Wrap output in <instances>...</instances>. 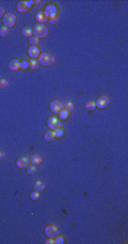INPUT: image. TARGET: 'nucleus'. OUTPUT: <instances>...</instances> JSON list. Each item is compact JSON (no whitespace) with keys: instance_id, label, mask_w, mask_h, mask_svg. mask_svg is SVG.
<instances>
[{"instance_id":"27","label":"nucleus","mask_w":128,"mask_h":244,"mask_svg":"<svg viewBox=\"0 0 128 244\" xmlns=\"http://www.w3.org/2000/svg\"><path fill=\"white\" fill-rule=\"evenodd\" d=\"M8 86V82L6 80H0V89H6Z\"/></svg>"},{"instance_id":"1","label":"nucleus","mask_w":128,"mask_h":244,"mask_svg":"<svg viewBox=\"0 0 128 244\" xmlns=\"http://www.w3.org/2000/svg\"><path fill=\"white\" fill-rule=\"evenodd\" d=\"M33 34L34 37H36L37 39H43V37H47L49 35V29L41 23H36L35 25L33 26Z\"/></svg>"},{"instance_id":"9","label":"nucleus","mask_w":128,"mask_h":244,"mask_svg":"<svg viewBox=\"0 0 128 244\" xmlns=\"http://www.w3.org/2000/svg\"><path fill=\"white\" fill-rule=\"evenodd\" d=\"M40 53H41V51H40V49H39L37 45H31L29 49H27V55H29L32 59L37 58V57L40 56Z\"/></svg>"},{"instance_id":"24","label":"nucleus","mask_w":128,"mask_h":244,"mask_svg":"<svg viewBox=\"0 0 128 244\" xmlns=\"http://www.w3.org/2000/svg\"><path fill=\"white\" fill-rule=\"evenodd\" d=\"M29 60H22L21 61V68L22 69H24V71H25V69H27V68H29Z\"/></svg>"},{"instance_id":"3","label":"nucleus","mask_w":128,"mask_h":244,"mask_svg":"<svg viewBox=\"0 0 128 244\" xmlns=\"http://www.w3.org/2000/svg\"><path fill=\"white\" fill-rule=\"evenodd\" d=\"M15 24H16V16L14 13H6L4 16V26L10 29L14 27Z\"/></svg>"},{"instance_id":"18","label":"nucleus","mask_w":128,"mask_h":244,"mask_svg":"<svg viewBox=\"0 0 128 244\" xmlns=\"http://www.w3.org/2000/svg\"><path fill=\"white\" fill-rule=\"evenodd\" d=\"M59 118L60 119H67L68 117H69V110L68 109H66V108H64V109H61V110L59 111Z\"/></svg>"},{"instance_id":"5","label":"nucleus","mask_w":128,"mask_h":244,"mask_svg":"<svg viewBox=\"0 0 128 244\" xmlns=\"http://www.w3.org/2000/svg\"><path fill=\"white\" fill-rule=\"evenodd\" d=\"M109 104H110V99H109L107 96H99V98L96 99V101H95V106H96V108H99V109H106V108H108Z\"/></svg>"},{"instance_id":"10","label":"nucleus","mask_w":128,"mask_h":244,"mask_svg":"<svg viewBox=\"0 0 128 244\" xmlns=\"http://www.w3.org/2000/svg\"><path fill=\"white\" fill-rule=\"evenodd\" d=\"M8 68H9L12 72H17V71H19V68H21V60L17 59V58L12 59L9 63H8Z\"/></svg>"},{"instance_id":"14","label":"nucleus","mask_w":128,"mask_h":244,"mask_svg":"<svg viewBox=\"0 0 128 244\" xmlns=\"http://www.w3.org/2000/svg\"><path fill=\"white\" fill-rule=\"evenodd\" d=\"M29 160H31V163H32V165L37 166V165H40V163H42V157L40 155H33L29 158Z\"/></svg>"},{"instance_id":"21","label":"nucleus","mask_w":128,"mask_h":244,"mask_svg":"<svg viewBox=\"0 0 128 244\" xmlns=\"http://www.w3.org/2000/svg\"><path fill=\"white\" fill-rule=\"evenodd\" d=\"M29 199L32 200V201H37V200L40 199V192L33 191V192L29 194Z\"/></svg>"},{"instance_id":"7","label":"nucleus","mask_w":128,"mask_h":244,"mask_svg":"<svg viewBox=\"0 0 128 244\" xmlns=\"http://www.w3.org/2000/svg\"><path fill=\"white\" fill-rule=\"evenodd\" d=\"M49 108L51 112L53 114H59V111L61 109H64V104L60 100H52L49 104Z\"/></svg>"},{"instance_id":"22","label":"nucleus","mask_w":128,"mask_h":244,"mask_svg":"<svg viewBox=\"0 0 128 244\" xmlns=\"http://www.w3.org/2000/svg\"><path fill=\"white\" fill-rule=\"evenodd\" d=\"M26 171H27L29 175H34V174L36 173V166H34V165H29V167L26 168Z\"/></svg>"},{"instance_id":"32","label":"nucleus","mask_w":128,"mask_h":244,"mask_svg":"<svg viewBox=\"0 0 128 244\" xmlns=\"http://www.w3.org/2000/svg\"><path fill=\"white\" fill-rule=\"evenodd\" d=\"M5 158V152L2 150H0V160H2Z\"/></svg>"},{"instance_id":"25","label":"nucleus","mask_w":128,"mask_h":244,"mask_svg":"<svg viewBox=\"0 0 128 244\" xmlns=\"http://www.w3.org/2000/svg\"><path fill=\"white\" fill-rule=\"evenodd\" d=\"M56 132H55V134H56V137H63L64 136V130H61L60 127L59 128H57V130H55Z\"/></svg>"},{"instance_id":"26","label":"nucleus","mask_w":128,"mask_h":244,"mask_svg":"<svg viewBox=\"0 0 128 244\" xmlns=\"http://www.w3.org/2000/svg\"><path fill=\"white\" fill-rule=\"evenodd\" d=\"M29 43H31V45H37V43H39V39L36 37H29Z\"/></svg>"},{"instance_id":"2","label":"nucleus","mask_w":128,"mask_h":244,"mask_svg":"<svg viewBox=\"0 0 128 244\" xmlns=\"http://www.w3.org/2000/svg\"><path fill=\"white\" fill-rule=\"evenodd\" d=\"M55 61H56L55 56H52L51 53H48V52H42L39 56V64L42 66H51L55 64Z\"/></svg>"},{"instance_id":"28","label":"nucleus","mask_w":128,"mask_h":244,"mask_svg":"<svg viewBox=\"0 0 128 244\" xmlns=\"http://www.w3.org/2000/svg\"><path fill=\"white\" fill-rule=\"evenodd\" d=\"M55 243L57 244H63L65 243V238L63 236H57V238L55 240Z\"/></svg>"},{"instance_id":"31","label":"nucleus","mask_w":128,"mask_h":244,"mask_svg":"<svg viewBox=\"0 0 128 244\" xmlns=\"http://www.w3.org/2000/svg\"><path fill=\"white\" fill-rule=\"evenodd\" d=\"M45 243H48V244L55 243V240H53V238H51V237H49V240H47V241H45Z\"/></svg>"},{"instance_id":"29","label":"nucleus","mask_w":128,"mask_h":244,"mask_svg":"<svg viewBox=\"0 0 128 244\" xmlns=\"http://www.w3.org/2000/svg\"><path fill=\"white\" fill-rule=\"evenodd\" d=\"M24 2H25V6L29 8V9H31V8L34 6V5H33L34 1H32V0H29V1H24Z\"/></svg>"},{"instance_id":"17","label":"nucleus","mask_w":128,"mask_h":244,"mask_svg":"<svg viewBox=\"0 0 128 244\" xmlns=\"http://www.w3.org/2000/svg\"><path fill=\"white\" fill-rule=\"evenodd\" d=\"M16 8H17V10H18L19 13H27L29 10V8L25 6V2H24V1H19V2L17 4Z\"/></svg>"},{"instance_id":"23","label":"nucleus","mask_w":128,"mask_h":244,"mask_svg":"<svg viewBox=\"0 0 128 244\" xmlns=\"http://www.w3.org/2000/svg\"><path fill=\"white\" fill-rule=\"evenodd\" d=\"M39 61L36 59H31L29 60V68H32V69H36L37 67H39Z\"/></svg>"},{"instance_id":"20","label":"nucleus","mask_w":128,"mask_h":244,"mask_svg":"<svg viewBox=\"0 0 128 244\" xmlns=\"http://www.w3.org/2000/svg\"><path fill=\"white\" fill-rule=\"evenodd\" d=\"M85 108L87 111H93L95 108H96V106H95V102L94 101H87L85 104Z\"/></svg>"},{"instance_id":"33","label":"nucleus","mask_w":128,"mask_h":244,"mask_svg":"<svg viewBox=\"0 0 128 244\" xmlns=\"http://www.w3.org/2000/svg\"><path fill=\"white\" fill-rule=\"evenodd\" d=\"M71 108H73V104H67V108H66V109H68V110H70Z\"/></svg>"},{"instance_id":"12","label":"nucleus","mask_w":128,"mask_h":244,"mask_svg":"<svg viewBox=\"0 0 128 244\" xmlns=\"http://www.w3.org/2000/svg\"><path fill=\"white\" fill-rule=\"evenodd\" d=\"M58 9L56 5H48L45 7V13L49 15V17H53V16L57 14Z\"/></svg>"},{"instance_id":"30","label":"nucleus","mask_w":128,"mask_h":244,"mask_svg":"<svg viewBox=\"0 0 128 244\" xmlns=\"http://www.w3.org/2000/svg\"><path fill=\"white\" fill-rule=\"evenodd\" d=\"M5 14H6V13H5V8L0 6V18H1V17H4Z\"/></svg>"},{"instance_id":"11","label":"nucleus","mask_w":128,"mask_h":244,"mask_svg":"<svg viewBox=\"0 0 128 244\" xmlns=\"http://www.w3.org/2000/svg\"><path fill=\"white\" fill-rule=\"evenodd\" d=\"M35 19L39 23H41V24H42V23L47 22V21L49 19V15H48L45 12H39V13H36Z\"/></svg>"},{"instance_id":"6","label":"nucleus","mask_w":128,"mask_h":244,"mask_svg":"<svg viewBox=\"0 0 128 244\" xmlns=\"http://www.w3.org/2000/svg\"><path fill=\"white\" fill-rule=\"evenodd\" d=\"M31 163V160H29V157L26 155H22V157H18L16 159V166L19 168V169H24V168H27Z\"/></svg>"},{"instance_id":"4","label":"nucleus","mask_w":128,"mask_h":244,"mask_svg":"<svg viewBox=\"0 0 128 244\" xmlns=\"http://www.w3.org/2000/svg\"><path fill=\"white\" fill-rule=\"evenodd\" d=\"M44 234L47 237H51V238H55L59 235V228H58L56 225H48L45 228H44Z\"/></svg>"},{"instance_id":"19","label":"nucleus","mask_w":128,"mask_h":244,"mask_svg":"<svg viewBox=\"0 0 128 244\" xmlns=\"http://www.w3.org/2000/svg\"><path fill=\"white\" fill-rule=\"evenodd\" d=\"M9 29L6 27V26H1L0 27V37H7L9 35Z\"/></svg>"},{"instance_id":"16","label":"nucleus","mask_w":128,"mask_h":244,"mask_svg":"<svg viewBox=\"0 0 128 244\" xmlns=\"http://www.w3.org/2000/svg\"><path fill=\"white\" fill-rule=\"evenodd\" d=\"M45 189V183L43 181H36L34 183V191H37V192H41Z\"/></svg>"},{"instance_id":"8","label":"nucleus","mask_w":128,"mask_h":244,"mask_svg":"<svg viewBox=\"0 0 128 244\" xmlns=\"http://www.w3.org/2000/svg\"><path fill=\"white\" fill-rule=\"evenodd\" d=\"M47 125H48V127H49L51 131H55V130H57V128L60 127L61 123H60V119L58 118V117L52 116V117L48 118V120H47Z\"/></svg>"},{"instance_id":"15","label":"nucleus","mask_w":128,"mask_h":244,"mask_svg":"<svg viewBox=\"0 0 128 244\" xmlns=\"http://www.w3.org/2000/svg\"><path fill=\"white\" fill-rule=\"evenodd\" d=\"M55 139H56V134H55V132L53 131H48V132H45V134H44V140L47 141V142H52V141H55Z\"/></svg>"},{"instance_id":"13","label":"nucleus","mask_w":128,"mask_h":244,"mask_svg":"<svg viewBox=\"0 0 128 244\" xmlns=\"http://www.w3.org/2000/svg\"><path fill=\"white\" fill-rule=\"evenodd\" d=\"M22 34H23V37L29 39V37H33V29L31 26H29V25H26V26H24L22 29Z\"/></svg>"}]
</instances>
